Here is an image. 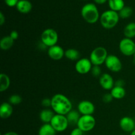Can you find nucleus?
Here are the masks:
<instances>
[{"mask_svg":"<svg viewBox=\"0 0 135 135\" xmlns=\"http://www.w3.org/2000/svg\"><path fill=\"white\" fill-rule=\"evenodd\" d=\"M51 107L56 114L67 115L72 110L73 105L67 96L57 94L51 98Z\"/></svg>","mask_w":135,"mask_h":135,"instance_id":"obj_1","label":"nucleus"},{"mask_svg":"<svg viewBox=\"0 0 135 135\" xmlns=\"http://www.w3.org/2000/svg\"><path fill=\"white\" fill-rule=\"evenodd\" d=\"M119 15L117 12L108 10L104 12L100 17V23L105 29H112L117 25Z\"/></svg>","mask_w":135,"mask_h":135,"instance_id":"obj_2","label":"nucleus"},{"mask_svg":"<svg viewBox=\"0 0 135 135\" xmlns=\"http://www.w3.org/2000/svg\"><path fill=\"white\" fill-rule=\"evenodd\" d=\"M81 15L84 21L90 24L96 23L100 17L97 7L93 3L84 5L82 8Z\"/></svg>","mask_w":135,"mask_h":135,"instance_id":"obj_3","label":"nucleus"},{"mask_svg":"<svg viewBox=\"0 0 135 135\" xmlns=\"http://www.w3.org/2000/svg\"><path fill=\"white\" fill-rule=\"evenodd\" d=\"M108 56V51L104 47H97L94 49L90 55V60L93 65L100 66L105 63Z\"/></svg>","mask_w":135,"mask_h":135,"instance_id":"obj_4","label":"nucleus"},{"mask_svg":"<svg viewBox=\"0 0 135 135\" xmlns=\"http://www.w3.org/2000/svg\"><path fill=\"white\" fill-rule=\"evenodd\" d=\"M58 34L54 29L47 28L41 34V41L47 47H51L56 45L58 42Z\"/></svg>","mask_w":135,"mask_h":135,"instance_id":"obj_5","label":"nucleus"},{"mask_svg":"<svg viewBox=\"0 0 135 135\" xmlns=\"http://www.w3.org/2000/svg\"><path fill=\"white\" fill-rule=\"evenodd\" d=\"M77 127L81 129L83 132H88L92 131L96 125V119L92 115L80 116L77 123Z\"/></svg>","mask_w":135,"mask_h":135,"instance_id":"obj_6","label":"nucleus"},{"mask_svg":"<svg viewBox=\"0 0 135 135\" xmlns=\"http://www.w3.org/2000/svg\"><path fill=\"white\" fill-rule=\"evenodd\" d=\"M50 124L56 132L65 131L69 125L66 115L59 114H55Z\"/></svg>","mask_w":135,"mask_h":135,"instance_id":"obj_7","label":"nucleus"},{"mask_svg":"<svg viewBox=\"0 0 135 135\" xmlns=\"http://www.w3.org/2000/svg\"><path fill=\"white\" fill-rule=\"evenodd\" d=\"M119 48L124 55L132 56L135 54V42L131 38H125L119 42Z\"/></svg>","mask_w":135,"mask_h":135,"instance_id":"obj_8","label":"nucleus"},{"mask_svg":"<svg viewBox=\"0 0 135 135\" xmlns=\"http://www.w3.org/2000/svg\"><path fill=\"white\" fill-rule=\"evenodd\" d=\"M105 64L107 68L112 72H119L122 69V63L121 60L115 55H108Z\"/></svg>","mask_w":135,"mask_h":135,"instance_id":"obj_9","label":"nucleus"},{"mask_svg":"<svg viewBox=\"0 0 135 135\" xmlns=\"http://www.w3.org/2000/svg\"><path fill=\"white\" fill-rule=\"evenodd\" d=\"M92 63L90 59L82 58L79 59L75 64V69L76 72L81 75L87 74L92 70Z\"/></svg>","mask_w":135,"mask_h":135,"instance_id":"obj_10","label":"nucleus"},{"mask_svg":"<svg viewBox=\"0 0 135 135\" xmlns=\"http://www.w3.org/2000/svg\"><path fill=\"white\" fill-rule=\"evenodd\" d=\"M78 111L83 115H92L95 112V106L91 102L88 100L82 101L78 104Z\"/></svg>","mask_w":135,"mask_h":135,"instance_id":"obj_11","label":"nucleus"},{"mask_svg":"<svg viewBox=\"0 0 135 135\" xmlns=\"http://www.w3.org/2000/svg\"><path fill=\"white\" fill-rule=\"evenodd\" d=\"M65 52L63 48L58 45H55L54 46L49 47L47 54L49 57L54 60H60L63 56H65Z\"/></svg>","mask_w":135,"mask_h":135,"instance_id":"obj_12","label":"nucleus"},{"mask_svg":"<svg viewBox=\"0 0 135 135\" xmlns=\"http://www.w3.org/2000/svg\"><path fill=\"white\" fill-rule=\"evenodd\" d=\"M99 83L102 88L106 90H112L114 87V80L113 77L108 73H104L101 75L99 79Z\"/></svg>","mask_w":135,"mask_h":135,"instance_id":"obj_13","label":"nucleus"},{"mask_svg":"<svg viewBox=\"0 0 135 135\" xmlns=\"http://www.w3.org/2000/svg\"><path fill=\"white\" fill-rule=\"evenodd\" d=\"M119 126L125 132H131L135 129V121L129 117H124L120 120Z\"/></svg>","mask_w":135,"mask_h":135,"instance_id":"obj_14","label":"nucleus"},{"mask_svg":"<svg viewBox=\"0 0 135 135\" xmlns=\"http://www.w3.org/2000/svg\"><path fill=\"white\" fill-rule=\"evenodd\" d=\"M13 107L10 103L3 102L0 107V117L2 119H7L13 113Z\"/></svg>","mask_w":135,"mask_h":135,"instance_id":"obj_15","label":"nucleus"},{"mask_svg":"<svg viewBox=\"0 0 135 135\" xmlns=\"http://www.w3.org/2000/svg\"><path fill=\"white\" fill-rule=\"evenodd\" d=\"M16 7L20 13L26 14L31 11L32 9V5L28 0H19Z\"/></svg>","mask_w":135,"mask_h":135,"instance_id":"obj_16","label":"nucleus"},{"mask_svg":"<svg viewBox=\"0 0 135 135\" xmlns=\"http://www.w3.org/2000/svg\"><path fill=\"white\" fill-rule=\"evenodd\" d=\"M54 115V112L51 109H45L40 113V119L44 123H50Z\"/></svg>","mask_w":135,"mask_h":135,"instance_id":"obj_17","label":"nucleus"},{"mask_svg":"<svg viewBox=\"0 0 135 135\" xmlns=\"http://www.w3.org/2000/svg\"><path fill=\"white\" fill-rule=\"evenodd\" d=\"M56 131L50 123H45L40 128L38 135H55Z\"/></svg>","mask_w":135,"mask_h":135,"instance_id":"obj_18","label":"nucleus"},{"mask_svg":"<svg viewBox=\"0 0 135 135\" xmlns=\"http://www.w3.org/2000/svg\"><path fill=\"white\" fill-rule=\"evenodd\" d=\"M110 10L116 12H119L125 7V3L123 0H108Z\"/></svg>","mask_w":135,"mask_h":135,"instance_id":"obj_19","label":"nucleus"},{"mask_svg":"<svg viewBox=\"0 0 135 135\" xmlns=\"http://www.w3.org/2000/svg\"><path fill=\"white\" fill-rule=\"evenodd\" d=\"M111 94L112 97L115 99H121L125 97L126 94V91L123 87L117 86H115L112 90H111Z\"/></svg>","mask_w":135,"mask_h":135,"instance_id":"obj_20","label":"nucleus"},{"mask_svg":"<svg viewBox=\"0 0 135 135\" xmlns=\"http://www.w3.org/2000/svg\"><path fill=\"white\" fill-rule=\"evenodd\" d=\"M14 40L10 36H6L1 38L0 41V47L3 50H7L13 46Z\"/></svg>","mask_w":135,"mask_h":135,"instance_id":"obj_21","label":"nucleus"},{"mask_svg":"<svg viewBox=\"0 0 135 135\" xmlns=\"http://www.w3.org/2000/svg\"><path fill=\"white\" fill-rule=\"evenodd\" d=\"M10 86V79L5 73L0 75V92H3L7 90Z\"/></svg>","mask_w":135,"mask_h":135,"instance_id":"obj_22","label":"nucleus"},{"mask_svg":"<svg viewBox=\"0 0 135 135\" xmlns=\"http://www.w3.org/2000/svg\"><path fill=\"white\" fill-rule=\"evenodd\" d=\"M67 120L69 121V123L71 125H74L76 124L77 125V123L79 121V119H80V113L79 111L76 110H71L68 114L66 115Z\"/></svg>","mask_w":135,"mask_h":135,"instance_id":"obj_23","label":"nucleus"},{"mask_svg":"<svg viewBox=\"0 0 135 135\" xmlns=\"http://www.w3.org/2000/svg\"><path fill=\"white\" fill-rule=\"evenodd\" d=\"M124 35L126 38H132L135 37V22H130L124 28Z\"/></svg>","mask_w":135,"mask_h":135,"instance_id":"obj_24","label":"nucleus"},{"mask_svg":"<svg viewBox=\"0 0 135 135\" xmlns=\"http://www.w3.org/2000/svg\"><path fill=\"white\" fill-rule=\"evenodd\" d=\"M65 56L67 59L72 61L77 60L80 57V53L75 49H68L65 52Z\"/></svg>","mask_w":135,"mask_h":135,"instance_id":"obj_25","label":"nucleus"},{"mask_svg":"<svg viewBox=\"0 0 135 135\" xmlns=\"http://www.w3.org/2000/svg\"><path fill=\"white\" fill-rule=\"evenodd\" d=\"M133 14V9L131 7L125 6L119 12V15L122 18H127L130 17Z\"/></svg>","mask_w":135,"mask_h":135,"instance_id":"obj_26","label":"nucleus"},{"mask_svg":"<svg viewBox=\"0 0 135 135\" xmlns=\"http://www.w3.org/2000/svg\"><path fill=\"white\" fill-rule=\"evenodd\" d=\"M9 103L13 105H18L22 102V98L18 94H14L10 96L9 98Z\"/></svg>","mask_w":135,"mask_h":135,"instance_id":"obj_27","label":"nucleus"},{"mask_svg":"<svg viewBox=\"0 0 135 135\" xmlns=\"http://www.w3.org/2000/svg\"><path fill=\"white\" fill-rule=\"evenodd\" d=\"M91 72H92V75L94 76H101V69H100V66H96V65H94V67L92 68V70H91Z\"/></svg>","mask_w":135,"mask_h":135,"instance_id":"obj_28","label":"nucleus"},{"mask_svg":"<svg viewBox=\"0 0 135 135\" xmlns=\"http://www.w3.org/2000/svg\"><path fill=\"white\" fill-rule=\"evenodd\" d=\"M18 1L19 0H5V2L7 6L12 7L17 6Z\"/></svg>","mask_w":135,"mask_h":135,"instance_id":"obj_29","label":"nucleus"},{"mask_svg":"<svg viewBox=\"0 0 135 135\" xmlns=\"http://www.w3.org/2000/svg\"><path fill=\"white\" fill-rule=\"evenodd\" d=\"M113 98L112 97L111 94H105L103 96V101L105 103H109L112 101Z\"/></svg>","mask_w":135,"mask_h":135,"instance_id":"obj_30","label":"nucleus"},{"mask_svg":"<svg viewBox=\"0 0 135 135\" xmlns=\"http://www.w3.org/2000/svg\"><path fill=\"white\" fill-rule=\"evenodd\" d=\"M83 133H84V132H83L81 129L76 127L75 128V129H74L73 130L71 131L70 135H83Z\"/></svg>","mask_w":135,"mask_h":135,"instance_id":"obj_31","label":"nucleus"},{"mask_svg":"<svg viewBox=\"0 0 135 135\" xmlns=\"http://www.w3.org/2000/svg\"><path fill=\"white\" fill-rule=\"evenodd\" d=\"M42 104L45 107H49L51 106V99H49V98H46L44 99L42 102Z\"/></svg>","mask_w":135,"mask_h":135,"instance_id":"obj_32","label":"nucleus"},{"mask_svg":"<svg viewBox=\"0 0 135 135\" xmlns=\"http://www.w3.org/2000/svg\"><path fill=\"white\" fill-rule=\"evenodd\" d=\"M9 36H10L14 40H17V38H18V32L16 31V30H13V31L10 33V35Z\"/></svg>","mask_w":135,"mask_h":135,"instance_id":"obj_33","label":"nucleus"},{"mask_svg":"<svg viewBox=\"0 0 135 135\" xmlns=\"http://www.w3.org/2000/svg\"><path fill=\"white\" fill-rule=\"evenodd\" d=\"M5 22V17L2 12H0V25L2 26Z\"/></svg>","mask_w":135,"mask_h":135,"instance_id":"obj_34","label":"nucleus"},{"mask_svg":"<svg viewBox=\"0 0 135 135\" xmlns=\"http://www.w3.org/2000/svg\"><path fill=\"white\" fill-rule=\"evenodd\" d=\"M124 81L123 80H118L115 82V86H121L123 87Z\"/></svg>","mask_w":135,"mask_h":135,"instance_id":"obj_35","label":"nucleus"},{"mask_svg":"<svg viewBox=\"0 0 135 135\" xmlns=\"http://www.w3.org/2000/svg\"><path fill=\"white\" fill-rule=\"evenodd\" d=\"M94 1L96 3L102 5V4L105 3L107 1V0H94Z\"/></svg>","mask_w":135,"mask_h":135,"instance_id":"obj_36","label":"nucleus"},{"mask_svg":"<svg viewBox=\"0 0 135 135\" xmlns=\"http://www.w3.org/2000/svg\"><path fill=\"white\" fill-rule=\"evenodd\" d=\"M3 135H18V134H17V133H15V132L9 131V132H7V133H5Z\"/></svg>","mask_w":135,"mask_h":135,"instance_id":"obj_37","label":"nucleus"},{"mask_svg":"<svg viewBox=\"0 0 135 135\" xmlns=\"http://www.w3.org/2000/svg\"><path fill=\"white\" fill-rule=\"evenodd\" d=\"M130 135H135V129L134 131H133L131 133V134Z\"/></svg>","mask_w":135,"mask_h":135,"instance_id":"obj_38","label":"nucleus"},{"mask_svg":"<svg viewBox=\"0 0 135 135\" xmlns=\"http://www.w3.org/2000/svg\"><path fill=\"white\" fill-rule=\"evenodd\" d=\"M133 56H134V62H135V54H134V55H133Z\"/></svg>","mask_w":135,"mask_h":135,"instance_id":"obj_39","label":"nucleus"}]
</instances>
